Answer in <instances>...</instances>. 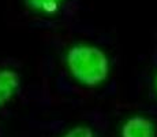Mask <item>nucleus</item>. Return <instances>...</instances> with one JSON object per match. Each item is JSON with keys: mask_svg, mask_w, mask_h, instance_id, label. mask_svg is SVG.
I'll return each instance as SVG.
<instances>
[{"mask_svg": "<svg viewBox=\"0 0 157 137\" xmlns=\"http://www.w3.org/2000/svg\"><path fill=\"white\" fill-rule=\"evenodd\" d=\"M66 65L71 77L87 88L100 87L111 73L109 58L94 45H72L66 54Z\"/></svg>", "mask_w": 157, "mask_h": 137, "instance_id": "obj_1", "label": "nucleus"}, {"mask_svg": "<svg viewBox=\"0 0 157 137\" xmlns=\"http://www.w3.org/2000/svg\"><path fill=\"white\" fill-rule=\"evenodd\" d=\"M120 137H157L155 123L144 115H132L122 125Z\"/></svg>", "mask_w": 157, "mask_h": 137, "instance_id": "obj_2", "label": "nucleus"}, {"mask_svg": "<svg viewBox=\"0 0 157 137\" xmlns=\"http://www.w3.org/2000/svg\"><path fill=\"white\" fill-rule=\"evenodd\" d=\"M21 87V77L13 69H0V108L17 95Z\"/></svg>", "mask_w": 157, "mask_h": 137, "instance_id": "obj_3", "label": "nucleus"}, {"mask_svg": "<svg viewBox=\"0 0 157 137\" xmlns=\"http://www.w3.org/2000/svg\"><path fill=\"white\" fill-rule=\"evenodd\" d=\"M25 2L26 6L32 10L45 14H52L60 7V4L64 0H25Z\"/></svg>", "mask_w": 157, "mask_h": 137, "instance_id": "obj_4", "label": "nucleus"}, {"mask_svg": "<svg viewBox=\"0 0 157 137\" xmlns=\"http://www.w3.org/2000/svg\"><path fill=\"white\" fill-rule=\"evenodd\" d=\"M62 137H96V133L87 125H77L68 129Z\"/></svg>", "mask_w": 157, "mask_h": 137, "instance_id": "obj_5", "label": "nucleus"}, {"mask_svg": "<svg viewBox=\"0 0 157 137\" xmlns=\"http://www.w3.org/2000/svg\"><path fill=\"white\" fill-rule=\"evenodd\" d=\"M155 87H156V93H157V74H156V80H155Z\"/></svg>", "mask_w": 157, "mask_h": 137, "instance_id": "obj_6", "label": "nucleus"}]
</instances>
